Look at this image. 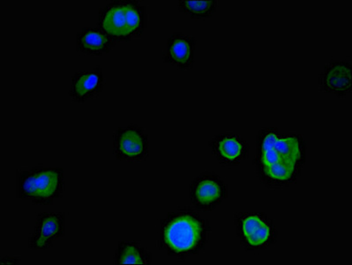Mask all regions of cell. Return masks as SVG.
<instances>
[{
	"mask_svg": "<svg viewBox=\"0 0 352 265\" xmlns=\"http://www.w3.org/2000/svg\"><path fill=\"white\" fill-rule=\"evenodd\" d=\"M104 89V76L100 65L76 72L71 79L68 95L74 103H86L98 98Z\"/></svg>",
	"mask_w": 352,
	"mask_h": 265,
	"instance_id": "cell-12",
	"label": "cell"
},
{
	"mask_svg": "<svg viewBox=\"0 0 352 265\" xmlns=\"http://www.w3.org/2000/svg\"><path fill=\"white\" fill-rule=\"evenodd\" d=\"M197 39L194 36L174 32L166 40L163 61L182 71L191 70L195 64Z\"/></svg>",
	"mask_w": 352,
	"mask_h": 265,
	"instance_id": "cell-11",
	"label": "cell"
},
{
	"mask_svg": "<svg viewBox=\"0 0 352 265\" xmlns=\"http://www.w3.org/2000/svg\"><path fill=\"white\" fill-rule=\"evenodd\" d=\"M113 154L118 162L138 163L148 156V136L138 124L120 127L113 136Z\"/></svg>",
	"mask_w": 352,
	"mask_h": 265,
	"instance_id": "cell-7",
	"label": "cell"
},
{
	"mask_svg": "<svg viewBox=\"0 0 352 265\" xmlns=\"http://www.w3.org/2000/svg\"><path fill=\"white\" fill-rule=\"evenodd\" d=\"M153 257L147 248L135 240H124L118 242L113 257L115 265L151 264Z\"/></svg>",
	"mask_w": 352,
	"mask_h": 265,
	"instance_id": "cell-14",
	"label": "cell"
},
{
	"mask_svg": "<svg viewBox=\"0 0 352 265\" xmlns=\"http://www.w3.org/2000/svg\"><path fill=\"white\" fill-rule=\"evenodd\" d=\"M211 233L210 221L189 206L170 211L160 220L158 248L170 257L186 261L200 255Z\"/></svg>",
	"mask_w": 352,
	"mask_h": 265,
	"instance_id": "cell-2",
	"label": "cell"
},
{
	"mask_svg": "<svg viewBox=\"0 0 352 265\" xmlns=\"http://www.w3.org/2000/svg\"><path fill=\"white\" fill-rule=\"evenodd\" d=\"M67 220L64 212H40L36 215L35 226L29 238L31 251H47L55 242L65 235Z\"/></svg>",
	"mask_w": 352,
	"mask_h": 265,
	"instance_id": "cell-9",
	"label": "cell"
},
{
	"mask_svg": "<svg viewBox=\"0 0 352 265\" xmlns=\"http://www.w3.org/2000/svg\"><path fill=\"white\" fill-rule=\"evenodd\" d=\"M65 191L61 167H23L17 171V198L34 205H52Z\"/></svg>",
	"mask_w": 352,
	"mask_h": 265,
	"instance_id": "cell-4",
	"label": "cell"
},
{
	"mask_svg": "<svg viewBox=\"0 0 352 265\" xmlns=\"http://www.w3.org/2000/svg\"><path fill=\"white\" fill-rule=\"evenodd\" d=\"M20 262H19V258L17 257H2L1 261H0L1 264H18Z\"/></svg>",
	"mask_w": 352,
	"mask_h": 265,
	"instance_id": "cell-16",
	"label": "cell"
},
{
	"mask_svg": "<svg viewBox=\"0 0 352 265\" xmlns=\"http://www.w3.org/2000/svg\"><path fill=\"white\" fill-rule=\"evenodd\" d=\"M212 155L226 169H238L249 158L250 145L238 134H218L208 142Z\"/></svg>",
	"mask_w": 352,
	"mask_h": 265,
	"instance_id": "cell-8",
	"label": "cell"
},
{
	"mask_svg": "<svg viewBox=\"0 0 352 265\" xmlns=\"http://www.w3.org/2000/svg\"><path fill=\"white\" fill-rule=\"evenodd\" d=\"M177 8L192 19H208L213 17L218 8L217 0H179Z\"/></svg>",
	"mask_w": 352,
	"mask_h": 265,
	"instance_id": "cell-15",
	"label": "cell"
},
{
	"mask_svg": "<svg viewBox=\"0 0 352 265\" xmlns=\"http://www.w3.org/2000/svg\"><path fill=\"white\" fill-rule=\"evenodd\" d=\"M234 224L236 238L247 251H266L278 238L275 221L263 211L236 212Z\"/></svg>",
	"mask_w": 352,
	"mask_h": 265,
	"instance_id": "cell-5",
	"label": "cell"
},
{
	"mask_svg": "<svg viewBox=\"0 0 352 265\" xmlns=\"http://www.w3.org/2000/svg\"><path fill=\"white\" fill-rule=\"evenodd\" d=\"M115 45L116 43L98 26L84 27L76 34V50L83 55L98 57L108 54Z\"/></svg>",
	"mask_w": 352,
	"mask_h": 265,
	"instance_id": "cell-13",
	"label": "cell"
},
{
	"mask_svg": "<svg viewBox=\"0 0 352 265\" xmlns=\"http://www.w3.org/2000/svg\"><path fill=\"white\" fill-rule=\"evenodd\" d=\"M307 142L297 132L266 127L258 131L254 165L261 184L269 189L294 185L307 163Z\"/></svg>",
	"mask_w": 352,
	"mask_h": 265,
	"instance_id": "cell-1",
	"label": "cell"
},
{
	"mask_svg": "<svg viewBox=\"0 0 352 265\" xmlns=\"http://www.w3.org/2000/svg\"><path fill=\"white\" fill-rule=\"evenodd\" d=\"M148 23L147 6L139 0H111L99 10L96 26L117 43L140 39Z\"/></svg>",
	"mask_w": 352,
	"mask_h": 265,
	"instance_id": "cell-3",
	"label": "cell"
},
{
	"mask_svg": "<svg viewBox=\"0 0 352 265\" xmlns=\"http://www.w3.org/2000/svg\"><path fill=\"white\" fill-rule=\"evenodd\" d=\"M352 61L351 59H332L318 78L320 92L346 98L352 92Z\"/></svg>",
	"mask_w": 352,
	"mask_h": 265,
	"instance_id": "cell-10",
	"label": "cell"
},
{
	"mask_svg": "<svg viewBox=\"0 0 352 265\" xmlns=\"http://www.w3.org/2000/svg\"><path fill=\"white\" fill-rule=\"evenodd\" d=\"M228 184L214 171H206L189 184L192 207L199 212H210L228 198Z\"/></svg>",
	"mask_w": 352,
	"mask_h": 265,
	"instance_id": "cell-6",
	"label": "cell"
}]
</instances>
